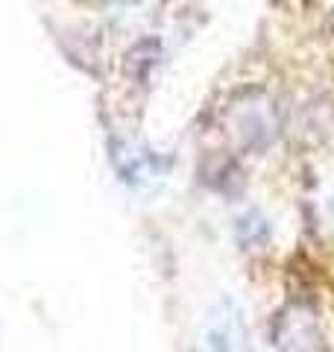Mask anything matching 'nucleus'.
Wrapping results in <instances>:
<instances>
[{
  "label": "nucleus",
  "mask_w": 334,
  "mask_h": 352,
  "mask_svg": "<svg viewBox=\"0 0 334 352\" xmlns=\"http://www.w3.org/2000/svg\"><path fill=\"white\" fill-rule=\"evenodd\" d=\"M211 352H252L249 329L235 300H220L208 317Z\"/></svg>",
  "instance_id": "obj_1"
}]
</instances>
